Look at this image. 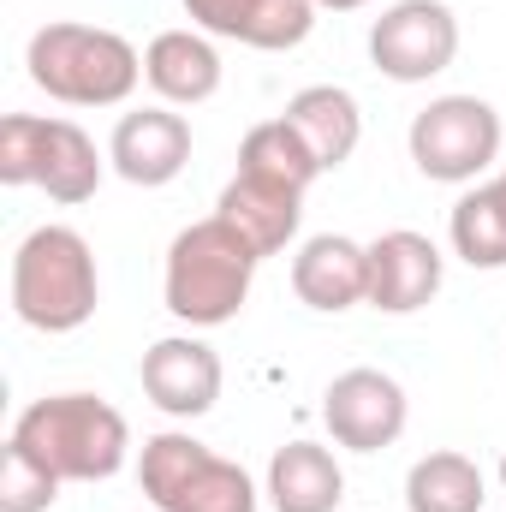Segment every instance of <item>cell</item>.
<instances>
[{"label":"cell","instance_id":"6da1fadb","mask_svg":"<svg viewBox=\"0 0 506 512\" xmlns=\"http://www.w3.org/2000/svg\"><path fill=\"white\" fill-rule=\"evenodd\" d=\"M6 447H18L30 465H42L60 483H108L126 471L131 429L96 393H48L18 411Z\"/></svg>","mask_w":506,"mask_h":512},{"label":"cell","instance_id":"7a4b0ae2","mask_svg":"<svg viewBox=\"0 0 506 512\" xmlns=\"http://www.w3.org/2000/svg\"><path fill=\"white\" fill-rule=\"evenodd\" d=\"M256 262L262 256L245 245L239 227H227L221 215H203L191 227L173 233L167 262H161V304L173 322L185 328H227L256 286Z\"/></svg>","mask_w":506,"mask_h":512},{"label":"cell","instance_id":"3957f363","mask_svg":"<svg viewBox=\"0 0 506 512\" xmlns=\"http://www.w3.org/2000/svg\"><path fill=\"white\" fill-rule=\"evenodd\" d=\"M102 304L96 251L78 227H30L12 251V316L36 334H78Z\"/></svg>","mask_w":506,"mask_h":512},{"label":"cell","instance_id":"277c9868","mask_svg":"<svg viewBox=\"0 0 506 512\" xmlns=\"http://www.w3.org/2000/svg\"><path fill=\"white\" fill-rule=\"evenodd\" d=\"M24 72L48 102L66 108H120L131 90L143 84V54L131 48L120 30L102 24H42L24 48Z\"/></svg>","mask_w":506,"mask_h":512},{"label":"cell","instance_id":"5b68a950","mask_svg":"<svg viewBox=\"0 0 506 512\" xmlns=\"http://www.w3.org/2000/svg\"><path fill=\"white\" fill-rule=\"evenodd\" d=\"M108 173V155L78 120L6 114L0 120V185H36L48 203H90Z\"/></svg>","mask_w":506,"mask_h":512},{"label":"cell","instance_id":"8992f818","mask_svg":"<svg viewBox=\"0 0 506 512\" xmlns=\"http://www.w3.org/2000/svg\"><path fill=\"white\" fill-rule=\"evenodd\" d=\"M137 483L155 512H256V483L239 459H221L185 429H161L137 453Z\"/></svg>","mask_w":506,"mask_h":512},{"label":"cell","instance_id":"52a82bcc","mask_svg":"<svg viewBox=\"0 0 506 512\" xmlns=\"http://www.w3.org/2000/svg\"><path fill=\"white\" fill-rule=\"evenodd\" d=\"M501 114L483 96H435L423 114H411L405 149L423 179L435 185H477L501 161Z\"/></svg>","mask_w":506,"mask_h":512},{"label":"cell","instance_id":"ba28073f","mask_svg":"<svg viewBox=\"0 0 506 512\" xmlns=\"http://www.w3.org/2000/svg\"><path fill=\"white\" fill-rule=\"evenodd\" d=\"M459 60V18L447 0H393L370 24V66L393 84H429Z\"/></svg>","mask_w":506,"mask_h":512},{"label":"cell","instance_id":"9c48e42d","mask_svg":"<svg viewBox=\"0 0 506 512\" xmlns=\"http://www.w3.org/2000/svg\"><path fill=\"white\" fill-rule=\"evenodd\" d=\"M322 423H328L334 447H346V453H381V447H393L405 435L411 399H405V387L393 382L387 370L358 364V370H346V376L328 382V393H322Z\"/></svg>","mask_w":506,"mask_h":512},{"label":"cell","instance_id":"30bf717a","mask_svg":"<svg viewBox=\"0 0 506 512\" xmlns=\"http://www.w3.org/2000/svg\"><path fill=\"white\" fill-rule=\"evenodd\" d=\"M137 376H143L149 405L167 411V417H179V423L209 417L215 399H221V382H227L221 352H215L209 340H197V334H167V340H155V346L143 352Z\"/></svg>","mask_w":506,"mask_h":512},{"label":"cell","instance_id":"8fae6325","mask_svg":"<svg viewBox=\"0 0 506 512\" xmlns=\"http://www.w3.org/2000/svg\"><path fill=\"white\" fill-rule=\"evenodd\" d=\"M191 161V120L173 114L167 102L161 108H131L120 114V126L108 137V167L126 179V185H143V191H161L185 173Z\"/></svg>","mask_w":506,"mask_h":512},{"label":"cell","instance_id":"7c38bea8","mask_svg":"<svg viewBox=\"0 0 506 512\" xmlns=\"http://www.w3.org/2000/svg\"><path fill=\"white\" fill-rule=\"evenodd\" d=\"M441 280H447V256L429 233L393 227V233L370 239V310L411 316L441 292Z\"/></svg>","mask_w":506,"mask_h":512},{"label":"cell","instance_id":"4fadbf2b","mask_svg":"<svg viewBox=\"0 0 506 512\" xmlns=\"http://www.w3.org/2000/svg\"><path fill=\"white\" fill-rule=\"evenodd\" d=\"M185 18L203 36L286 54L316 30V0H185Z\"/></svg>","mask_w":506,"mask_h":512},{"label":"cell","instance_id":"5bb4252c","mask_svg":"<svg viewBox=\"0 0 506 512\" xmlns=\"http://www.w3.org/2000/svg\"><path fill=\"white\" fill-rule=\"evenodd\" d=\"M292 292L322 310V316H340L352 304H370V245L346 239V233H316L304 239L292 256Z\"/></svg>","mask_w":506,"mask_h":512},{"label":"cell","instance_id":"9a60e30c","mask_svg":"<svg viewBox=\"0 0 506 512\" xmlns=\"http://www.w3.org/2000/svg\"><path fill=\"white\" fill-rule=\"evenodd\" d=\"M227 66H221V48L215 36L203 30H161L149 48H143V84L167 102V108H197L221 90Z\"/></svg>","mask_w":506,"mask_h":512},{"label":"cell","instance_id":"2e32d148","mask_svg":"<svg viewBox=\"0 0 506 512\" xmlns=\"http://www.w3.org/2000/svg\"><path fill=\"white\" fill-rule=\"evenodd\" d=\"M215 215H221L227 227H239L256 256H280L298 239L304 197H298V191H280V185H268V179H251V173H233V179L221 185Z\"/></svg>","mask_w":506,"mask_h":512},{"label":"cell","instance_id":"e0dca14e","mask_svg":"<svg viewBox=\"0 0 506 512\" xmlns=\"http://www.w3.org/2000/svg\"><path fill=\"white\" fill-rule=\"evenodd\" d=\"M274 512H340L346 501V471L328 447L316 441H286L268 459V483H262Z\"/></svg>","mask_w":506,"mask_h":512},{"label":"cell","instance_id":"ac0fdd59","mask_svg":"<svg viewBox=\"0 0 506 512\" xmlns=\"http://www.w3.org/2000/svg\"><path fill=\"white\" fill-rule=\"evenodd\" d=\"M280 120H292V131L316 149L322 173L346 167V161L358 155V143H364V108H358V96L340 90V84H310V90H298Z\"/></svg>","mask_w":506,"mask_h":512},{"label":"cell","instance_id":"d6986e66","mask_svg":"<svg viewBox=\"0 0 506 512\" xmlns=\"http://www.w3.org/2000/svg\"><path fill=\"white\" fill-rule=\"evenodd\" d=\"M489 501V483L477 471V459L441 447V453H423L411 471H405V507L411 512H483Z\"/></svg>","mask_w":506,"mask_h":512},{"label":"cell","instance_id":"ffe728a7","mask_svg":"<svg viewBox=\"0 0 506 512\" xmlns=\"http://www.w3.org/2000/svg\"><path fill=\"white\" fill-rule=\"evenodd\" d=\"M239 173L268 179V185L304 197V191L322 179V161H316V149L292 131V120H262V126H251L245 143H239Z\"/></svg>","mask_w":506,"mask_h":512},{"label":"cell","instance_id":"44dd1931","mask_svg":"<svg viewBox=\"0 0 506 512\" xmlns=\"http://www.w3.org/2000/svg\"><path fill=\"white\" fill-rule=\"evenodd\" d=\"M447 245L465 268H506V203L495 185H471L447 215Z\"/></svg>","mask_w":506,"mask_h":512},{"label":"cell","instance_id":"7402d4cb","mask_svg":"<svg viewBox=\"0 0 506 512\" xmlns=\"http://www.w3.org/2000/svg\"><path fill=\"white\" fill-rule=\"evenodd\" d=\"M60 477H48L42 465H30L18 447L0 453V512H48L60 501Z\"/></svg>","mask_w":506,"mask_h":512},{"label":"cell","instance_id":"603a6c76","mask_svg":"<svg viewBox=\"0 0 506 512\" xmlns=\"http://www.w3.org/2000/svg\"><path fill=\"white\" fill-rule=\"evenodd\" d=\"M358 6H370V0H316V12H358Z\"/></svg>","mask_w":506,"mask_h":512},{"label":"cell","instance_id":"cb8c5ba5","mask_svg":"<svg viewBox=\"0 0 506 512\" xmlns=\"http://www.w3.org/2000/svg\"><path fill=\"white\" fill-rule=\"evenodd\" d=\"M489 185H495V191H501V203H506V173H495V179H489Z\"/></svg>","mask_w":506,"mask_h":512},{"label":"cell","instance_id":"d4e9b609","mask_svg":"<svg viewBox=\"0 0 506 512\" xmlns=\"http://www.w3.org/2000/svg\"><path fill=\"white\" fill-rule=\"evenodd\" d=\"M501 489H506V453H501Z\"/></svg>","mask_w":506,"mask_h":512}]
</instances>
